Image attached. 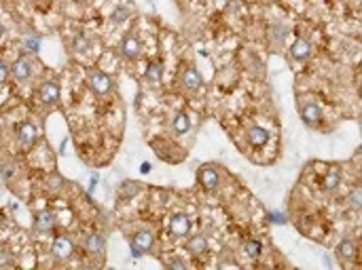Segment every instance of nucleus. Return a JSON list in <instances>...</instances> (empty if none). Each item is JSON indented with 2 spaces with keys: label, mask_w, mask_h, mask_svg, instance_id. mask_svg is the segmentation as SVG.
Wrapping results in <instances>:
<instances>
[{
  "label": "nucleus",
  "mask_w": 362,
  "mask_h": 270,
  "mask_svg": "<svg viewBox=\"0 0 362 270\" xmlns=\"http://www.w3.org/2000/svg\"><path fill=\"white\" fill-rule=\"evenodd\" d=\"M301 118H303L307 125H316L318 120L322 118V112H320V108H318L316 104H305V106L301 108Z\"/></svg>",
  "instance_id": "nucleus-10"
},
{
  "label": "nucleus",
  "mask_w": 362,
  "mask_h": 270,
  "mask_svg": "<svg viewBox=\"0 0 362 270\" xmlns=\"http://www.w3.org/2000/svg\"><path fill=\"white\" fill-rule=\"evenodd\" d=\"M284 38H286V28L282 23H273L269 30V40L273 42V47H282Z\"/></svg>",
  "instance_id": "nucleus-16"
},
{
  "label": "nucleus",
  "mask_w": 362,
  "mask_h": 270,
  "mask_svg": "<svg viewBox=\"0 0 362 270\" xmlns=\"http://www.w3.org/2000/svg\"><path fill=\"white\" fill-rule=\"evenodd\" d=\"M89 85H91V89L98 95H104V93H108L110 91V87H112V80L108 78L106 74H102V72H95V74H91V80H89Z\"/></svg>",
  "instance_id": "nucleus-4"
},
{
  "label": "nucleus",
  "mask_w": 362,
  "mask_h": 270,
  "mask_svg": "<svg viewBox=\"0 0 362 270\" xmlns=\"http://www.w3.org/2000/svg\"><path fill=\"white\" fill-rule=\"evenodd\" d=\"M13 169H15V167H13L11 163L0 165V173H2V177H6V179H11V177H13Z\"/></svg>",
  "instance_id": "nucleus-29"
},
{
  "label": "nucleus",
  "mask_w": 362,
  "mask_h": 270,
  "mask_svg": "<svg viewBox=\"0 0 362 270\" xmlns=\"http://www.w3.org/2000/svg\"><path fill=\"white\" fill-rule=\"evenodd\" d=\"M121 53H123V57H127V59H136L140 55V42L133 36H127L125 40L121 42Z\"/></svg>",
  "instance_id": "nucleus-7"
},
{
  "label": "nucleus",
  "mask_w": 362,
  "mask_h": 270,
  "mask_svg": "<svg viewBox=\"0 0 362 270\" xmlns=\"http://www.w3.org/2000/svg\"><path fill=\"white\" fill-rule=\"evenodd\" d=\"M85 249L89 253H102V249H104V239H102L100 234H91L85 241Z\"/></svg>",
  "instance_id": "nucleus-17"
},
{
  "label": "nucleus",
  "mask_w": 362,
  "mask_h": 270,
  "mask_svg": "<svg viewBox=\"0 0 362 270\" xmlns=\"http://www.w3.org/2000/svg\"><path fill=\"white\" fill-rule=\"evenodd\" d=\"M57 97H60V89H57L55 82H44L41 87V99L44 104H55Z\"/></svg>",
  "instance_id": "nucleus-14"
},
{
  "label": "nucleus",
  "mask_w": 362,
  "mask_h": 270,
  "mask_svg": "<svg viewBox=\"0 0 362 270\" xmlns=\"http://www.w3.org/2000/svg\"><path fill=\"white\" fill-rule=\"evenodd\" d=\"M146 80H150V82L161 80V66H159V63H150L149 66V70H146Z\"/></svg>",
  "instance_id": "nucleus-23"
},
{
  "label": "nucleus",
  "mask_w": 362,
  "mask_h": 270,
  "mask_svg": "<svg viewBox=\"0 0 362 270\" xmlns=\"http://www.w3.org/2000/svg\"><path fill=\"white\" fill-rule=\"evenodd\" d=\"M127 17H129V9H127V6H119V9L112 13V21H117V23H123Z\"/></svg>",
  "instance_id": "nucleus-25"
},
{
  "label": "nucleus",
  "mask_w": 362,
  "mask_h": 270,
  "mask_svg": "<svg viewBox=\"0 0 362 270\" xmlns=\"http://www.w3.org/2000/svg\"><path fill=\"white\" fill-rule=\"evenodd\" d=\"M189 230H191V222H189L187 215L178 213V215H174L170 220V232L174 236H187Z\"/></svg>",
  "instance_id": "nucleus-2"
},
{
  "label": "nucleus",
  "mask_w": 362,
  "mask_h": 270,
  "mask_svg": "<svg viewBox=\"0 0 362 270\" xmlns=\"http://www.w3.org/2000/svg\"><path fill=\"white\" fill-rule=\"evenodd\" d=\"M95 184H98V177H91V184H89V194H93V190H95Z\"/></svg>",
  "instance_id": "nucleus-33"
},
{
  "label": "nucleus",
  "mask_w": 362,
  "mask_h": 270,
  "mask_svg": "<svg viewBox=\"0 0 362 270\" xmlns=\"http://www.w3.org/2000/svg\"><path fill=\"white\" fill-rule=\"evenodd\" d=\"M187 249L193 255H203L206 253V249H208V241H206V236H191L189 243H187Z\"/></svg>",
  "instance_id": "nucleus-15"
},
{
  "label": "nucleus",
  "mask_w": 362,
  "mask_h": 270,
  "mask_svg": "<svg viewBox=\"0 0 362 270\" xmlns=\"http://www.w3.org/2000/svg\"><path fill=\"white\" fill-rule=\"evenodd\" d=\"M269 222H273V224H284V215L273 211V213H269Z\"/></svg>",
  "instance_id": "nucleus-31"
},
{
  "label": "nucleus",
  "mask_w": 362,
  "mask_h": 270,
  "mask_svg": "<svg viewBox=\"0 0 362 270\" xmlns=\"http://www.w3.org/2000/svg\"><path fill=\"white\" fill-rule=\"evenodd\" d=\"M339 179H341L339 171H337V169H330V171L326 173V177H324V190H335L337 186H339Z\"/></svg>",
  "instance_id": "nucleus-19"
},
{
  "label": "nucleus",
  "mask_w": 362,
  "mask_h": 270,
  "mask_svg": "<svg viewBox=\"0 0 362 270\" xmlns=\"http://www.w3.org/2000/svg\"><path fill=\"white\" fill-rule=\"evenodd\" d=\"M72 241L66 239V236H57L55 243H53V255L57 260H64V258H70L72 255Z\"/></svg>",
  "instance_id": "nucleus-5"
},
{
  "label": "nucleus",
  "mask_w": 362,
  "mask_h": 270,
  "mask_svg": "<svg viewBox=\"0 0 362 270\" xmlns=\"http://www.w3.org/2000/svg\"><path fill=\"white\" fill-rule=\"evenodd\" d=\"M189 127H191L189 116H187L184 112H180V114H178V116L174 118V131H176V133H187Z\"/></svg>",
  "instance_id": "nucleus-20"
},
{
  "label": "nucleus",
  "mask_w": 362,
  "mask_h": 270,
  "mask_svg": "<svg viewBox=\"0 0 362 270\" xmlns=\"http://www.w3.org/2000/svg\"><path fill=\"white\" fill-rule=\"evenodd\" d=\"M260 251H263V245H260L258 241H248L244 245V253L248 255V258H258Z\"/></svg>",
  "instance_id": "nucleus-22"
},
{
  "label": "nucleus",
  "mask_w": 362,
  "mask_h": 270,
  "mask_svg": "<svg viewBox=\"0 0 362 270\" xmlns=\"http://www.w3.org/2000/svg\"><path fill=\"white\" fill-rule=\"evenodd\" d=\"M337 253H339L343 260H352L354 255H356V247H354V243H352V241H343L341 245L337 247Z\"/></svg>",
  "instance_id": "nucleus-18"
},
{
  "label": "nucleus",
  "mask_w": 362,
  "mask_h": 270,
  "mask_svg": "<svg viewBox=\"0 0 362 270\" xmlns=\"http://www.w3.org/2000/svg\"><path fill=\"white\" fill-rule=\"evenodd\" d=\"M248 139H250L252 146L260 148V146H265L267 141H269V131L263 129V127H252L250 133H248Z\"/></svg>",
  "instance_id": "nucleus-12"
},
{
  "label": "nucleus",
  "mask_w": 362,
  "mask_h": 270,
  "mask_svg": "<svg viewBox=\"0 0 362 270\" xmlns=\"http://www.w3.org/2000/svg\"><path fill=\"white\" fill-rule=\"evenodd\" d=\"M168 268H178V270H184V268H187V264H184L182 260H178V258H171V260L168 262Z\"/></svg>",
  "instance_id": "nucleus-30"
},
{
  "label": "nucleus",
  "mask_w": 362,
  "mask_h": 270,
  "mask_svg": "<svg viewBox=\"0 0 362 270\" xmlns=\"http://www.w3.org/2000/svg\"><path fill=\"white\" fill-rule=\"evenodd\" d=\"M199 182L206 190H214L216 186H218V173L214 169H210V167H206V169L199 171Z\"/></svg>",
  "instance_id": "nucleus-9"
},
{
  "label": "nucleus",
  "mask_w": 362,
  "mask_h": 270,
  "mask_svg": "<svg viewBox=\"0 0 362 270\" xmlns=\"http://www.w3.org/2000/svg\"><path fill=\"white\" fill-rule=\"evenodd\" d=\"M6 74H9V68H6L4 63L0 61V85H2V82L6 80Z\"/></svg>",
  "instance_id": "nucleus-32"
},
{
  "label": "nucleus",
  "mask_w": 362,
  "mask_h": 270,
  "mask_svg": "<svg viewBox=\"0 0 362 270\" xmlns=\"http://www.w3.org/2000/svg\"><path fill=\"white\" fill-rule=\"evenodd\" d=\"M309 51H311V47H309V42L307 40H303V38H298V40H295L292 42V47H290V55L295 57V59H307L309 57Z\"/></svg>",
  "instance_id": "nucleus-11"
},
{
  "label": "nucleus",
  "mask_w": 362,
  "mask_h": 270,
  "mask_svg": "<svg viewBox=\"0 0 362 270\" xmlns=\"http://www.w3.org/2000/svg\"><path fill=\"white\" fill-rule=\"evenodd\" d=\"M25 49H28L30 53H36V51L41 49V40H38L36 36H30L28 40H25Z\"/></svg>",
  "instance_id": "nucleus-28"
},
{
  "label": "nucleus",
  "mask_w": 362,
  "mask_h": 270,
  "mask_svg": "<svg viewBox=\"0 0 362 270\" xmlns=\"http://www.w3.org/2000/svg\"><path fill=\"white\" fill-rule=\"evenodd\" d=\"M140 192V184H133V182H123V186L119 188V194L123 198H129V196H136Z\"/></svg>",
  "instance_id": "nucleus-21"
},
{
  "label": "nucleus",
  "mask_w": 362,
  "mask_h": 270,
  "mask_svg": "<svg viewBox=\"0 0 362 270\" xmlns=\"http://www.w3.org/2000/svg\"><path fill=\"white\" fill-rule=\"evenodd\" d=\"M152 241H155V239H152V234L146 232V230H142V232H138V234H133V239H131V255L136 258V255L146 253L152 247Z\"/></svg>",
  "instance_id": "nucleus-1"
},
{
  "label": "nucleus",
  "mask_w": 362,
  "mask_h": 270,
  "mask_svg": "<svg viewBox=\"0 0 362 270\" xmlns=\"http://www.w3.org/2000/svg\"><path fill=\"white\" fill-rule=\"evenodd\" d=\"M62 184H64V179L57 175V173H53V175L49 177V190H51V192H57V190L62 188Z\"/></svg>",
  "instance_id": "nucleus-27"
},
{
  "label": "nucleus",
  "mask_w": 362,
  "mask_h": 270,
  "mask_svg": "<svg viewBox=\"0 0 362 270\" xmlns=\"http://www.w3.org/2000/svg\"><path fill=\"white\" fill-rule=\"evenodd\" d=\"M0 264H11V258H6V253H0Z\"/></svg>",
  "instance_id": "nucleus-34"
},
{
  "label": "nucleus",
  "mask_w": 362,
  "mask_h": 270,
  "mask_svg": "<svg viewBox=\"0 0 362 270\" xmlns=\"http://www.w3.org/2000/svg\"><path fill=\"white\" fill-rule=\"evenodd\" d=\"M17 137L21 144H32L36 139V127L32 123H21L17 127Z\"/></svg>",
  "instance_id": "nucleus-13"
},
{
  "label": "nucleus",
  "mask_w": 362,
  "mask_h": 270,
  "mask_svg": "<svg viewBox=\"0 0 362 270\" xmlns=\"http://www.w3.org/2000/svg\"><path fill=\"white\" fill-rule=\"evenodd\" d=\"M89 49V40L85 38V34H76L74 38V51H79V53H83V51Z\"/></svg>",
  "instance_id": "nucleus-26"
},
{
  "label": "nucleus",
  "mask_w": 362,
  "mask_h": 270,
  "mask_svg": "<svg viewBox=\"0 0 362 270\" xmlns=\"http://www.w3.org/2000/svg\"><path fill=\"white\" fill-rule=\"evenodd\" d=\"M182 87L187 89V91H197V89L201 87V76H199V72H197V68L189 66L182 72Z\"/></svg>",
  "instance_id": "nucleus-3"
},
{
  "label": "nucleus",
  "mask_w": 362,
  "mask_h": 270,
  "mask_svg": "<svg viewBox=\"0 0 362 270\" xmlns=\"http://www.w3.org/2000/svg\"><path fill=\"white\" fill-rule=\"evenodd\" d=\"M11 74H13V78H15V80H25L32 74L30 61L25 59V57H19V59L11 66Z\"/></svg>",
  "instance_id": "nucleus-6"
},
{
  "label": "nucleus",
  "mask_w": 362,
  "mask_h": 270,
  "mask_svg": "<svg viewBox=\"0 0 362 270\" xmlns=\"http://www.w3.org/2000/svg\"><path fill=\"white\" fill-rule=\"evenodd\" d=\"M2 34H4V28H2V25H0V38H2Z\"/></svg>",
  "instance_id": "nucleus-36"
},
{
  "label": "nucleus",
  "mask_w": 362,
  "mask_h": 270,
  "mask_svg": "<svg viewBox=\"0 0 362 270\" xmlns=\"http://www.w3.org/2000/svg\"><path fill=\"white\" fill-rule=\"evenodd\" d=\"M34 226H36V230H41V232H47V230L55 226V215L51 213V211H41L34 220Z\"/></svg>",
  "instance_id": "nucleus-8"
},
{
  "label": "nucleus",
  "mask_w": 362,
  "mask_h": 270,
  "mask_svg": "<svg viewBox=\"0 0 362 270\" xmlns=\"http://www.w3.org/2000/svg\"><path fill=\"white\" fill-rule=\"evenodd\" d=\"M360 198H362V192H360V188H354L352 192H349V196H347L349 207H352V209H356V211H360Z\"/></svg>",
  "instance_id": "nucleus-24"
},
{
  "label": "nucleus",
  "mask_w": 362,
  "mask_h": 270,
  "mask_svg": "<svg viewBox=\"0 0 362 270\" xmlns=\"http://www.w3.org/2000/svg\"><path fill=\"white\" fill-rule=\"evenodd\" d=\"M140 171H142V173H149V171H150V165H149V163H142V169H140Z\"/></svg>",
  "instance_id": "nucleus-35"
}]
</instances>
